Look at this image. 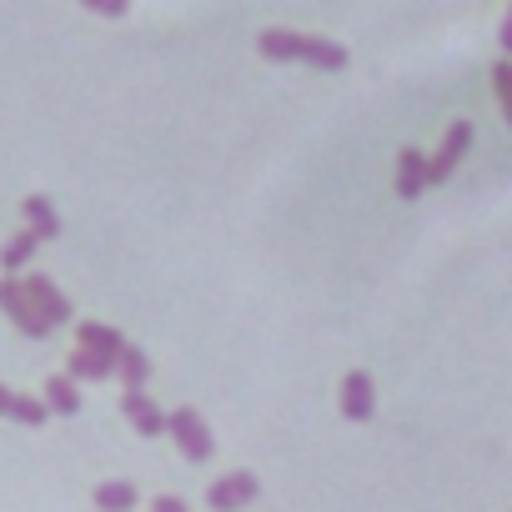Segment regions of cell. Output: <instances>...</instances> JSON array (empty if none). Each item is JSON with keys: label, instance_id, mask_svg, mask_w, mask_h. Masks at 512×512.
I'll return each mask as SVG.
<instances>
[{"label": "cell", "instance_id": "603a6c76", "mask_svg": "<svg viewBox=\"0 0 512 512\" xmlns=\"http://www.w3.org/2000/svg\"><path fill=\"white\" fill-rule=\"evenodd\" d=\"M11 397H16V392H11L6 382H0V417H6V412H11Z\"/></svg>", "mask_w": 512, "mask_h": 512}, {"label": "cell", "instance_id": "8992f818", "mask_svg": "<svg viewBox=\"0 0 512 512\" xmlns=\"http://www.w3.org/2000/svg\"><path fill=\"white\" fill-rule=\"evenodd\" d=\"M121 417L136 427V437H161L166 432V412L156 397H146V387H126L121 392Z\"/></svg>", "mask_w": 512, "mask_h": 512}, {"label": "cell", "instance_id": "9a60e30c", "mask_svg": "<svg viewBox=\"0 0 512 512\" xmlns=\"http://www.w3.org/2000/svg\"><path fill=\"white\" fill-rule=\"evenodd\" d=\"M347 46H337V41H327V36H307V66H317V71H347Z\"/></svg>", "mask_w": 512, "mask_h": 512}, {"label": "cell", "instance_id": "44dd1931", "mask_svg": "<svg viewBox=\"0 0 512 512\" xmlns=\"http://www.w3.org/2000/svg\"><path fill=\"white\" fill-rule=\"evenodd\" d=\"M151 512H191V507H186V502H181L176 492H161V497L151 502Z\"/></svg>", "mask_w": 512, "mask_h": 512}, {"label": "cell", "instance_id": "ba28073f", "mask_svg": "<svg viewBox=\"0 0 512 512\" xmlns=\"http://www.w3.org/2000/svg\"><path fill=\"white\" fill-rule=\"evenodd\" d=\"M256 51H262L267 61H282V66L307 61V31H282V26H272V31H262Z\"/></svg>", "mask_w": 512, "mask_h": 512}, {"label": "cell", "instance_id": "ffe728a7", "mask_svg": "<svg viewBox=\"0 0 512 512\" xmlns=\"http://www.w3.org/2000/svg\"><path fill=\"white\" fill-rule=\"evenodd\" d=\"M81 6H86L91 16H106V21H121V16L131 11V0H81Z\"/></svg>", "mask_w": 512, "mask_h": 512}, {"label": "cell", "instance_id": "30bf717a", "mask_svg": "<svg viewBox=\"0 0 512 512\" xmlns=\"http://www.w3.org/2000/svg\"><path fill=\"white\" fill-rule=\"evenodd\" d=\"M76 347H86V352H96V357H121V347H126V337L116 332V327H106V322H81L76 327Z\"/></svg>", "mask_w": 512, "mask_h": 512}, {"label": "cell", "instance_id": "9c48e42d", "mask_svg": "<svg viewBox=\"0 0 512 512\" xmlns=\"http://www.w3.org/2000/svg\"><path fill=\"white\" fill-rule=\"evenodd\" d=\"M422 191H427V156L417 146H402V156H397V196L417 201Z\"/></svg>", "mask_w": 512, "mask_h": 512}, {"label": "cell", "instance_id": "277c9868", "mask_svg": "<svg viewBox=\"0 0 512 512\" xmlns=\"http://www.w3.org/2000/svg\"><path fill=\"white\" fill-rule=\"evenodd\" d=\"M467 151H472V121H452L447 136H442V146L427 156V186H442V181L462 166Z\"/></svg>", "mask_w": 512, "mask_h": 512}, {"label": "cell", "instance_id": "7a4b0ae2", "mask_svg": "<svg viewBox=\"0 0 512 512\" xmlns=\"http://www.w3.org/2000/svg\"><path fill=\"white\" fill-rule=\"evenodd\" d=\"M0 312H6V317H11V322H16L26 337H36V342H46V337L56 332V327H51V322L31 307V297H26L21 277H0Z\"/></svg>", "mask_w": 512, "mask_h": 512}, {"label": "cell", "instance_id": "e0dca14e", "mask_svg": "<svg viewBox=\"0 0 512 512\" xmlns=\"http://www.w3.org/2000/svg\"><path fill=\"white\" fill-rule=\"evenodd\" d=\"M116 372H121V387H146V377H151V357L141 352V347H121V357H116Z\"/></svg>", "mask_w": 512, "mask_h": 512}, {"label": "cell", "instance_id": "7c38bea8", "mask_svg": "<svg viewBox=\"0 0 512 512\" xmlns=\"http://www.w3.org/2000/svg\"><path fill=\"white\" fill-rule=\"evenodd\" d=\"M66 377H71V382H106V377H116V362H111V357H96V352H86V347H76V352L66 357Z\"/></svg>", "mask_w": 512, "mask_h": 512}, {"label": "cell", "instance_id": "7402d4cb", "mask_svg": "<svg viewBox=\"0 0 512 512\" xmlns=\"http://www.w3.org/2000/svg\"><path fill=\"white\" fill-rule=\"evenodd\" d=\"M497 46H502V56H512V6H507V16L497 26Z\"/></svg>", "mask_w": 512, "mask_h": 512}, {"label": "cell", "instance_id": "6da1fadb", "mask_svg": "<svg viewBox=\"0 0 512 512\" xmlns=\"http://www.w3.org/2000/svg\"><path fill=\"white\" fill-rule=\"evenodd\" d=\"M166 437H176L186 462H211V452H216V437H211V427H206V417L196 407L166 412Z\"/></svg>", "mask_w": 512, "mask_h": 512}, {"label": "cell", "instance_id": "5bb4252c", "mask_svg": "<svg viewBox=\"0 0 512 512\" xmlns=\"http://www.w3.org/2000/svg\"><path fill=\"white\" fill-rule=\"evenodd\" d=\"M21 216H26V226H31L41 241H56V236H61V216H56V206H51L46 196H26V201H21Z\"/></svg>", "mask_w": 512, "mask_h": 512}, {"label": "cell", "instance_id": "5b68a950", "mask_svg": "<svg viewBox=\"0 0 512 512\" xmlns=\"http://www.w3.org/2000/svg\"><path fill=\"white\" fill-rule=\"evenodd\" d=\"M21 287H26L31 307H36V312H41L51 327H66V322L76 317V312H71V297H66V292H61V287H56L46 272H26V277H21Z\"/></svg>", "mask_w": 512, "mask_h": 512}, {"label": "cell", "instance_id": "d6986e66", "mask_svg": "<svg viewBox=\"0 0 512 512\" xmlns=\"http://www.w3.org/2000/svg\"><path fill=\"white\" fill-rule=\"evenodd\" d=\"M492 91H497V101H502V111L512 121V61H497L492 66Z\"/></svg>", "mask_w": 512, "mask_h": 512}, {"label": "cell", "instance_id": "ac0fdd59", "mask_svg": "<svg viewBox=\"0 0 512 512\" xmlns=\"http://www.w3.org/2000/svg\"><path fill=\"white\" fill-rule=\"evenodd\" d=\"M11 422H21V427H41L46 417H51V407H46V397H31V392H16L11 397V412H6Z\"/></svg>", "mask_w": 512, "mask_h": 512}, {"label": "cell", "instance_id": "4fadbf2b", "mask_svg": "<svg viewBox=\"0 0 512 512\" xmlns=\"http://www.w3.org/2000/svg\"><path fill=\"white\" fill-rule=\"evenodd\" d=\"M36 246H41V236L26 226V231H16L6 246H0V272H6V277H16V272H26V262H31V256H36Z\"/></svg>", "mask_w": 512, "mask_h": 512}, {"label": "cell", "instance_id": "3957f363", "mask_svg": "<svg viewBox=\"0 0 512 512\" xmlns=\"http://www.w3.org/2000/svg\"><path fill=\"white\" fill-rule=\"evenodd\" d=\"M256 497H262V477H256V472H226V477H216L206 487V507L211 512H241Z\"/></svg>", "mask_w": 512, "mask_h": 512}, {"label": "cell", "instance_id": "52a82bcc", "mask_svg": "<svg viewBox=\"0 0 512 512\" xmlns=\"http://www.w3.org/2000/svg\"><path fill=\"white\" fill-rule=\"evenodd\" d=\"M372 412H377V387H372V377L357 367V372L342 377V417H347V422H367Z\"/></svg>", "mask_w": 512, "mask_h": 512}, {"label": "cell", "instance_id": "8fae6325", "mask_svg": "<svg viewBox=\"0 0 512 512\" xmlns=\"http://www.w3.org/2000/svg\"><path fill=\"white\" fill-rule=\"evenodd\" d=\"M41 397H46V407H51L56 417H76V412H81V382H71L66 372H56V377H46V387H41Z\"/></svg>", "mask_w": 512, "mask_h": 512}, {"label": "cell", "instance_id": "2e32d148", "mask_svg": "<svg viewBox=\"0 0 512 512\" xmlns=\"http://www.w3.org/2000/svg\"><path fill=\"white\" fill-rule=\"evenodd\" d=\"M91 497H96V507H101V512H131V507H136V482L111 477V482H101Z\"/></svg>", "mask_w": 512, "mask_h": 512}]
</instances>
